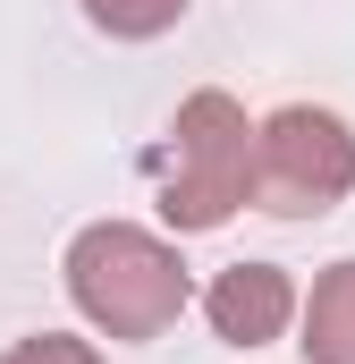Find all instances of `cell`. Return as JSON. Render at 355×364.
<instances>
[{
	"label": "cell",
	"mask_w": 355,
	"mask_h": 364,
	"mask_svg": "<svg viewBox=\"0 0 355 364\" xmlns=\"http://www.w3.org/2000/svg\"><path fill=\"white\" fill-rule=\"evenodd\" d=\"M153 195L178 237H212L254 203V119L237 93L203 85L178 102L170 136L153 153Z\"/></svg>",
	"instance_id": "cell-1"
},
{
	"label": "cell",
	"mask_w": 355,
	"mask_h": 364,
	"mask_svg": "<svg viewBox=\"0 0 355 364\" xmlns=\"http://www.w3.org/2000/svg\"><path fill=\"white\" fill-rule=\"evenodd\" d=\"M60 272H68V305L85 314L102 339H161L178 314H186V296H195L178 246L153 237V229H136V220H93V229H77Z\"/></svg>",
	"instance_id": "cell-2"
},
{
	"label": "cell",
	"mask_w": 355,
	"mask_h": 364,
	"mask_svg": "<svg viewBox=\"0 0 355 364\" xmlns=\"http://www.w3.org/2000/svg\"><path fill=\"white\" fill-rule=\"evenodd\" d=\"M355 195V127L339 110L288 102L254 127V212L271 220H322Z\"/></svg>",
	"instance_id": "cell-3"
},
{
	"label": "cell",
	"mask_w": 355,
	"mask_h": 364,
	"mask_svg": "<svg viewBox=\"0 0 355 364\" xmlns=\"http://www.w3.org/2000/svg\"><path fill=\"white\" fill-rule=\"evenodd\" d=\"M296 314H305V296H296V279L279 272V263H229L203 288V322L229 348H271Z\"/></svg>",
	"instance_id": "cell-4"
},
{
	"label": "cell",
	"mask_w": 355,
	"mask_h": 364,
	"mask_svg": "<svg viewBox=\"0 0 355 364\" xmlns=\"http://www.w3.org/2000/svg\"><path fill=\"white\" fill-rule=\"evenodd\" d=\"M296 331H305L296 339L305 364H355V255L330 263V272H313V296H305Z\"/></svg>",
	"instance_id": "cell-5"
},
{
	"label": "cell",
	"mask_w": 355,
	"mask_h": 364,
	"mask_svg": "<svg viewBox=\"0 0 355 364\" xmlns=\"http://www.w3.org/2000/svg\"><path fill=\"white\" fill-rule=\"evenodd\" d=\"M85 17L110 34V43H153L186 17V0H85Z\"/></svg>",
	"instance_id": "cell-6"
},
{
	"label": "cell",
	"mask_w": 355,
	"mask_h": 364,
	"mask_svg": "<svg viewBox=\"0 0 355 364\" xmlns=\"http://www.w3.org/2000/svg\"><path fill=\"white\" fill-rule=\"evenodd\" d=\"M0 364H102L93 339H68V331H34V339H17Z\"/></svg>",
	"instance_id": "cell-7"
}]
</instances>
